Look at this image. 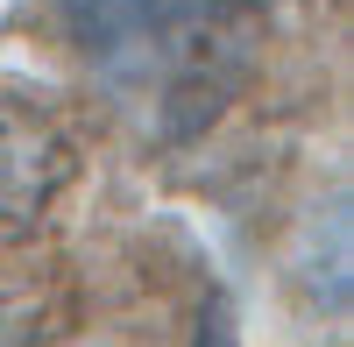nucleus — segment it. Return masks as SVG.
Returning a JSON list of instances; mask_svg holds the SVG:
<instances>
[{
    "mask_svg": "<svg viewBox=\"0 0 354 347\" xmlns=\"http://www.w3.org/2000/svg\"><path fill=\"white\" fill-rule=\"evenodd\" d=\"M64 43L113 100L163 128L213 121L248 78L277 0H50Z\"/></svg>",
    "mask_w": 354,
    "mask_h": 347,
    "instance_id": "f257e3e1",
    "label": "nucleus"
},
{
    "mask_svg": "<svg viewBox=\"0 0 354 347\" xmlns=\"http://www.w3.org/2000/svg\"><path fill=\"white\" fill-rule=\"evenodd\" d=\"M71 185V142L43 106L0 93V234H28Z\"/></svg>",
    "mask_w": 354,
    "mask_h": 347,
    "instance_id": "f03ea898",
    "label": "nucleus"
},
{
    "mask_svg": "<svg viewBox=\"0 0 354 347\" xmlns=\"http://www.w3.org/2000/svg\"><path fill=\"white\" fill-rule=\"evenodd\" d=\"M198 347H241V340H234V312L220 298L205 305V319H198Z\"/></svg>",
    "mask_w": 354,
    "mask_h": 347,
    "instance_id": "7ed1b4c3",
    "label": "nucleus"
}]
</instances>
